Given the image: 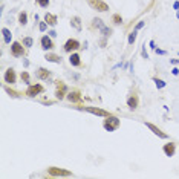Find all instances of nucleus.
Here are the masks:
<instances>
[{"mask_svg": "<svg viewBox=\"0 0 179 179\" xmlns=\"http://www.w3.org/2000/svg\"><path fill=\"white\" fill-rule=\"evenodd\" d=\"M119 127V119L116 116H107V119H104V129L107 132H113Z\"/></svg>", "mask_w": 179, "mask_h": 179, "instance_id": "nucleus-1", "label": "nucleus"}, {"mask_svg": "<svg viewBox=\"0 0 179 179\" xmlns=\"http://www.w3.org/2000/svg\"><path fill=\"white\" fill-rule=\"evenodd\" d=\"M86 2H87L95 11H103V12L109 11V6H107V3L103 2V0H86Z\"/></svg>", "mask_w": 179, "mask_h": 179, "instance_id": "nucleus-2", "label": "nucleus"}, {"mask_svg": "<svg viewBox=\"0 0 179 179\" xmlns=\"http://www.w3.org/2000/svg\"><path fill=\"white\" fill-rule=\"evenodd\" d=\"M48 173L51 176H72V173L69 170H64V168H58V167H49L48 168Z\"/></svg>", "mask_w": 179, "mask_h": 179, "instance_id": "nucleus-3", "label": "nucleus"}, {"mask_svg": "<svg viewBox=\"0 0 179 179\" xmlns=\"http://www.w3.org/2000/svg\"><path fill=\"white\" fill-rule=\"evenodd\" d=\"M78 46H80V42H78V40H75V38H69L68 42L64 43L63 49H64L66 52H72V51H77Z\"/></svg>", "mask_w": 179, "mask_h": 179, "instance_id": "nucleus-4", "label": "nucleus"}, {"mask_svg": "<svg viewBox=\"0 0 179 179\" xmlns=\"http://www.w3.org/2000/svg\"><path fill=\"white\" fill-rule=\"evenodd\" d=\"M44 91L42 84H34V86H29L28 91H26V95L28 97H35V95H40Z\"/></svg>", "mask_w": 179, "mask_h": 179, "instance_id": "nucleus-5", "label": "nucleus"}, {"mask_svg": "<svg viewBox=\"0 0 179 179\" xmlns=\"http://www.w3.org/2000/svg\"><path fill=\"white\" fill-rule=\"evenodd\" d=\"M11 54L15 55V57H21L25 54V48L21 46L19 42H15V43H12V46H11Z\"/></svg>", "mask_w": 179, "mask_h": 179, "instance_id": "nucleus-6", "label": "nucleus"}, {"mask_svg": "<svg viewBox=\"0 0 179 179\" xmlns=\"http://www.w3.org/2000/svg\"><path fill=\"white\" fill-rule=\"evenodd\" d=\"M81 109L86 110V112H91V113H93V115H98V116H110L109 112H106L103 109H98V107H81Z\"/></svg>", "mask_w": 179, "mask_h": 179, "instance_id": "nucleus-7", "label": "nucleus"}, {"mask_svg": "<svg viewBox=\"0 0 179 179\" xmlns=\"http://www.w3.org/2000/svg\"><path fill=\"white\" fill-rule=\"evenodd\" d=\"M15 80H17V75H15V70L9 68L6 70V74H5V83L8 84H15Z\"/></svg>", "mask_w": 179, "mask_h": 179, "instance_id": "nucleus-8", "label": "nucleus"}, {"mask_svg": "<svg viewBox=\"0 0 179 179\" xmlns=\"http://www.w3.org/2000/svg\"><path fill=\"white\" fill-rule=\"evenodd\" d=\"M138 104H139V98H138V95H135V93H132L130 97L127 98V106H129V109L130 110H135Z\"/></svg>", "mask_w": 179, "mask_h": 179, "instance_id": "nucleus-9", "label": "nucleus"}, {"mask_svg": "<svg viewBox=\"0 0 179 179\" xmlns=\"http://www.w3.org/2000/svg\"><path fill=\"white\" fill-rule=\"evenodd\" d=\"M145 126H147V127H149V129H150V130H152V132H153V133H155V135H156V136H159V138H167V133L161 132V130H159V129H158V127H156V126H155V124H152V123H145Z\"/></svg>", "mask_w": 179, "mask_h": 179, "instance_id": "nucleus-10", "label": "nucleus"}, {"mask_svg": "<svg viewBox=\"0 0 179 179\" xmlns=\"http://www.w3.org/2000/svg\"><path fill=\"white\" fill-rule=\"evenodd\" d=\"M162 150L167 156H173L174 152H176V145H174V142H168V144H165L162 147Z\"/></svg>", "mask_w": 179, "mask_h": 179, "instance_id": "nucleus-11", "label": "nucleus"}, {"mask_svg": "<svg viewBox=\"0 0 179 179\" xmlns=\"http://www.w3.org/2000/svg\"><path fill=\"white\" fill-rule=\"evenodd\" d=\"M42 48L44 49V51H49V49L54 48V43L51 37H48V35H44V37H42Z\"/></svg>", "mask_w": 179, "mask_h": 179, "instance_id": "nucleus-12", "label": "nucleus"}, {"mask_svg": "<svg viewBox=\"0 0 179 179\" xmlns=\"http://www.w3.org/2000/svg\"><path fill=\"white\" fill-rule=\"evenodd\" d=\"M57 86H58L57 92H55V95H57V100H63V98H64V92H66V86H64L63 83H60V81L57 83Z\"/></svg>", "mask_w": 179, "mask_h": 179, "instance_id": "nucleus-13", "label": "nucleus"}, {"mask_svg": "<svg viewBox=\"0 0 179 179\" xmlns=\"http://www.w3.org/2000/svg\"><path fill=\"white\" fill-rule=\"evenodd\" d=\"M37 77L40 80H49V78H51V72H49L48 69H44V68H40L37 70Z\"/></svg>", "mask_w": 179, "mask_h": 179, "instance_id": "nucleus-14", "label": "nucleus"}, {"mask_svg": "<svg viewBox=\"0 0 179 179\" xmlns=\"http://www.w3.org/2000/svg\"><path fill=\"white\" fill-rule=\"evenodd\" d=\"M44 21H46L48 25H51V26H55L58 23L55 14H46V15H44Z\"/></svg>", "mask_w": 179, "mask_h": 179, "instance_id": "nucleus-15", "label": "nucleus"}, {"mask_svg": "<svg viewBox=\"0 0 179 179\" xmlns=\"http://www.w3.org/2000/svg\"><path fill=\"white\" fill-rule=\"evenodd\" d=\"M80 98H81V93H80L78 91H72V92H69V95H68V100L72 101V103L80 101Z\"/></svg>", "mask_w": 179, "mask_h": 179, "instance_id": "nucleus-16", "label": "nucleus"}, {"mask_svg": "<svg viewBox=\"0 0 179 179\" xmlns=\"http://www.w3.org/2000/svg\"><path fill=\"white\" fill-rule=\"evenodd\" d=\"M44 58H46L48 61H54V63H60L61 61V58H60V55H57V54H46V55H44Z\"/></svg>", "mask_w": 179, "mask_h": 179, "instance_id": "nucleus-17", "label": "nucleus"}, {"mask_svg": "<svg viewBox=\"0 0 179 179\" xmlns=\"http://www.w3.org/2000/svg\"><path fill=\"white\" fill-rule=\"evenodd\" d=\"M70 25H72L74 28H77V31H81V19H80V17H72V19H70Z\"/></svg>", "mask_w": 179, "mask_h": 179, "instance_id": "nucleus-18", "label": "nucleus"}, {"mask_svg": "<svg viewBox=\"0 0 179 179\" xmlns=\"http://www.w3.org/2000/svg\"><path fill=\"white\" fill-rule=\"evenodd\" d=\"M69 61H70V64H72V66H80V63H81L78 54H72V55L69 57Z\"/></svg>", "mask_w": 179, "mask_h": 179, "instance_id": "nucleus-19", "label": "nucleus"}, {"mask_svg": "<svg viewBox=\"0 0 179 179\" xmlns=\"http://www.w3.org/2000/svg\"><path fill=\"white\" fill-rule=\"evenodd\" d=\"M2 34L5 35V42H6V43H9V42H11V32H9V29L3 28V29H2Z\"/></svg>", "mask_w": 179, "mask_h": 179, "instance_id": "nucleus-20", "label": "nucleus"}, {"mask_svg": "<svg viewBox=\"0 0 179 179\" xmlns=\"http://www.w3.org/2000/svg\"><path fill=\"white\" fill-rule=\"evenodd\" d=\"M19 21H20V25H26V21H28V15H26V12H20V15H19Z\"/></svg>", "mask_w": 179, "mask_h": 179, "instance_id": "nucleus-21", "label": "nucleus"}, {"mask_svg": "<svg viewBox=\"0 0 179 179\" xmlns=\"http://www.w3.org/2000/svg\"><path fill=\"white\" fill-rule=\"evenodd\" d=\"M93 28H100V29L104 28V23H103V20H100V19H93Z\"/></svg>", "mask_w": 179, "mask_h": 179, "instance_id": "nucleus-22", "label": "nucleus"}, {"mask_svg": "<svg viewBox=\"0 0 179 179\" xmlns=\"http://www.w3.org/2000/svg\"><path fill=\"white\" fill-rule=\"evenodd\" d=\"M136 32H138V29H135V31H132V32H130V35H129V44H133V43H135Z\"/></svg>", "mask_w": 179, "mask_h": 179, "instance_id": "nucleus-23", "label": "nucleus"}, {"mask_svg": "<svg viewBox=\"0 0 179 179\" xmlns=\"http://www.w3.org/2000/svg\"><path fill=\"white\" fill-rule=\"evenodd\" d=\"M153 81L156 83V87H158V89H162L164 86H165V81H162V80H161V78H153Z\"/></svg>", "mask_w": 179, "mask_h": 179, "instance_id": "nucleus-24", "label": "nucleus"}, {"mask_svg": "<svg viewBox=\"0 0 179 179\" xmlns=\"http://www.w3.org/2000/svg\"><path fill=\"white\" fill-rule=\"evenodd\" d=\"M112 21H115L116 25H121L123 19H121V15H119V14H115V15H112Z\"/></svg>", "mask_w": 179, "mask_h": 179, "instance_id": "nucleus-25", "label": "nucleus"}, {"mask_svg": "<svg viewBox=\"0 0 179 179\" xmlns=\"http://www.w3.org/2000/svg\"><path fill=\"white\" fill-rule=\"evenodd\" d=\"M23 44H25V46H32V38H31V37H25L23 38Z\"/></svg>", "mask_w": 179, "mask_h": 179, "instance_id": "nucleus-26", "label": "nucleus"}, {"mask_svg": "<svg viewBox=\"0 0 179 179\" xmlns=\"http://www.w3.org/2000/svg\"><path fill=\"white\" fill-rule=\"evenodd\" d=\"M21 80H23L25 83H29V74L28 72H23V74H21Z\"/></svg>", "mask_w": 179, "mask_h": 179, "instance_id": "nucleus-27", "label": "nucleus"}, {"mask_svg": "<svg viewBox=\"0 0 179 179\" xmlns=\"http://www.w3.org/2000/svg\"><path fill=\"white\" fill-rule=\"evenodd\" d=\"M37 3H38L40 6H43V8H44V6H48V5H49V0H37Z\"/></svg>", "mask_w": 179, "mask_h": 179, "instance_id": "nucleus-28", "label": "nucleus"}, {"mask_svg": "<svg viewBox=\"0 0 179 179\" xmlns=\"http://www.w3.org/2000/svg\"><path fill=\"white\" fill-rule=\"evenodd\" d=\"M5 91H6L8 93H9L11 97H19V93H17V92H14V91H11L9 87H5Z\"/></svg>", "mask_w": 179, "mask_h": 179, "instance_id": "nucleus-29", "label": "nucleus"}, {"mask_svg": "<svg viewBox=\"0 0 179 179\" xmlns=\"http://www.w3.org/2000/svg\"><path fill=\"white\" fill-rule=\"evenodd\" d=\"M103 34H104L106 37H109V35H110L112 32H110V29H107V28H103Z\"/></svg>", "mask_w": 179, "mask_h": 179, "instance_id": "nucleus-30", "label": "nucleus"}, {"mask_svg": "<svg viewBox=\"0 0 179 179\" xmlns=\"http://www.w3.org/2000/svg\"><path fill=\"white\" fill-rule=\"evenodd\" d=\"M142 26H144V21H139V23H138V25L135 26V29H141Z\"/></svg>", "mask_w": 179, "mask_h": 179, "instance_id": "nucleus-31", "label": "nucleus"}, {"mask_svg": "<svg viewBox=\"0 0 179 179\" xmlns=\"http://www.w3.org/2000/svg\"><path fill=\"white\" fill-rule=\"evenodd\" d=\"M46 29V23H40V31H44Z\"/></svg>", "mask_w": 179, "mask_h": 179, "instance_id": "nucleus-32", "label": "nucleus"}, {"mask_svg": "<svg viewBox=\"0 0 179 179\" xmlns=\"http://www.w3.org/2000/svg\"><path fill=\"white\" fill-rule=\"evenodd\" d=\"M142 57H144V58H147V57H149V55H147V52H145V46L142 48Z\"/></svg>", "mask_w": 179, "mask_h": 179, "instance_id": "nucleus-33", "label": "nucleus"}, {"mask_svg": "<svg viewBox=\"0 0 179 179\" xmlns=\"http://www.w3.org/2000/svg\"><path fill=\"white\" fill-rule=\"evenodd\" d=\"M156 54H159V55H161V54H162V55H164L165 52H164V51H161V49H156Z\"/></svg>", "mask_w": 179, "mask_h": 179, "instance_id": "nucleus-34", "label": "nucleus"}, {"mask_svg": "<svg viewBox=\"0 0 179 179\" xmlns=\"http://www.w3.org/2000/svg\"><path fill=\"white\" fill-rule=\"evenodd\" d=\"M172 74H173V75H178V74H179V70H178V69H173V70H172Z\"/></svg>", "mask_w": 179, "mask_h": 179, "instance_id": "nucleus-35", "label": "nucleus"}, {"mask_svg": "<svg viewBox=\"0 0 179 179\" xmlns=\"http://www.w3.org/2000/svg\"><path fill=\"white\" fill-rule=\"evenodd\" d=\"M173 6H174V9H178V8H179V2H174Z\"/></svg>", "mask_w": 179, "mask_h": 179, "instance_id": "nucleus-36", "label": "nucleus"}]
</instances>
